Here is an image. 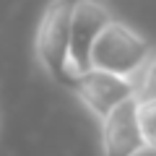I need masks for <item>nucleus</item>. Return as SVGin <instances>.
<instances>
[{"label":"nucleus","mask_w":156,"mask_h":156,"mask_svg":"<svg viewBox=\"0 0 156 156\" xmlns=\"http://www.w3.org/2000/svg\"><path fill=\"white\" fill-rule=\"evenodd\" d=\"M76 0H50L39 18L34 55L42 70L57 83L73 86L70 76V23Z\"/></svg>","instance_id":"nucleus-1"},{"label":"nucleus","mask_w":156,"mask_h":156,"mask_svg":"<svg viewBox=\"0 0 156 156\" xmlns=\"http://www.w3.org/2000/svg\"><path fill=\"white\" fill-rule=\"evenodd\" d=\"M154 52L156 47L143 34H138L125 21L115 18L96 42L94 55H91V68H101V70L117 73L125 78H138L143 68L151 62Z\"/></svg>","instance_id":"nucleus-2"},{"label":"nucleus","mask_w":156,"mask_h":156,"mask_svg":"<svg viewBox=\"0 0 156 156\" xmlns=\"http://www.w3.org/2000/svg\"><path fill=\"white\" fill-rule=\"evenodd\" d=\"M70 89L76 91V96L83 101V107L96 120H104L120 104L138 96V81L101 70V68H89L73 78Z\"/></svg>","instance_id":"nucleus-3"},{"label":"nucleus","mask_w":156,"mask_h":156,"mask_svg":"<svg viewBox=\"0 0 156 156\" xmlns=\"http://www.w3.org/2000/svg\"><path fill=\"white\" fill-rule=\"evenodd\" d=\"M112 21H115V16L101 0H76L73 23H70V76L73 78L91 68L94 47Z\"/></svg>","instance_id":"nucleus-4"},{"label":"nucleus","mask_w":156,"mask_h":156,"mask_svg":"<svg viewBox=\"0 0 156 156\" xmlns=\"http://www.w3.org/2000/svg\"><path fill=\"white\" fill-rule=\"evenodd\" d=\"M99 151L101 156H140L148 151L138 120V96L99 120Z\"/></svg>","instance_id":"nucleus-5"},{"label":"nucleus","mask_w":156,"mask_h":156,"mask_svg":"<svg viewBox=\"0 0 156 156\" xmlns=\"http://www.w3.org/2000/svg\"><path fill=\"white\" fill-rule=\"evenodd\" d=\"M138 120L148 151L156 154V99H138Z\"/></svg>","instance_id":"nucleus-6"},{"label":"nucleus","mask_w":156,"mask_h":156,"mask_svg":"<svg viewBox=\"0 0 156 156\" xmlns=\"http://www.w3.org/2000/svg\"><path fill=\"white\" fill-rule=\"evenodd\" d=\"M135 81H138V99H156V52Z\"/></svg>","instance_id":"nucleus-7"}]
</instances>
